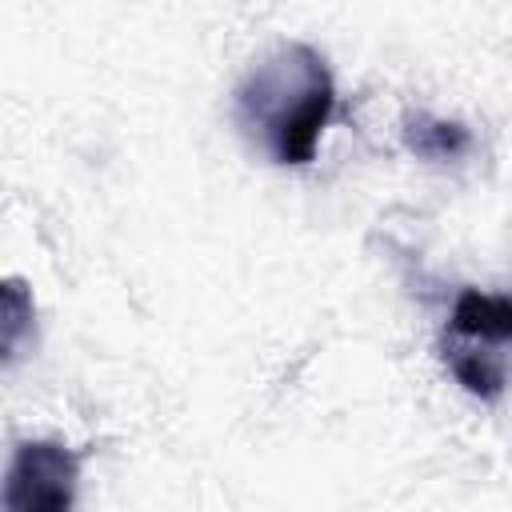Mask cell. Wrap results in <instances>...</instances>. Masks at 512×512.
I'll list each match as a JSON object with an SVG mask.
<instances>
[{"instance_id": "6da1fadb", "label": "cell", "mask_w": 512, "mask_h": 512, "mask_svg": "<svg viewBox=\"0 0 512 512\" xmlns=\"http://www.w3.org/2000/svg\"><path fill=\"white\" fill-rule=\"evenodd\" d=\"M332 108V72L324 56L308 44H280L236 88V120L280 164H312Z\"/></svg>"}, {"instance_id": "7a4b0ae2", "label": "cell", "mask_w": 512, "mask_h": 512, "mask_svg": "<svg viewBox=\"0 0 512 512\" xmlns=\"http://www.w3.org/2000/svg\"><path fill=\"white\" fill-rule=\"evenodd\" d=\"M80 484V456L60 440H20L4 484L0 508L12 512H64L76 500Z\"/></svg>"}, {"instance_id": "3957f363", "label": "cell", "mask_w": 512, "mask_h": 512, "mask_svg": "<svg viewBox=\"0 0 512 512\" xmlns=\"http://www.w3.org/2000/svg\"><path fill=\"white\" fill-rule=\"evenodd\" d=\"M444 364L456 384L480 400H496L508 380V344L476 336H444Z\"/></svg>"}, {"instance_id": "277c9868", "label": "cell", "mask_w": 512, "mask_h": 512, "mask_svg": "<svg viewBox=\"0 0 512 512\" xmlns=\"http://www.w3.org/2000/svg\"><path fill=\"white\" fill-rule=\"evenodd\" d=\"M448 332L452 336H476V340L508 344V336H512V304H508V296L464 288L456 296V304H452Z\"/></svg>"}, {"instance_id": "5b68a950", "label": "cell", "mask_w": 512, "mask_h": 512, "mask_svg": "<svg viewBox=\"0 0 512 512\" xmlns=\"http://www.w3.org/2000/svg\"><path fill=\"white\" fill-rule=\"evenodd\" d=\"M36 328V300L20 276L0 280V364L16 360Z\"/></svg>"}, {"instance_id": "8992f818", "label": "cell", "mask_w": 512, "mask_h": 512, "mask_svg": "<svg viewBox=\"0 0 512 512\" xmlns=\"http://www.w3.org/2000/svg\"><path fill=\"white\" fill-rule=\"evenodd\" d=\"M404 144L424 160H456L460 152H468L472 136L456 120H436L428 112H416L404 120Z\"/></svg>"}]
</instances>
